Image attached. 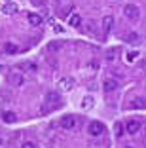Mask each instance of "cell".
<instances>
[{
	"label": "cell",
	"instance_id": "cell-8",
	"mask_svg": "<svg viewBox=\"0 0 146 148\" xmlns=\"http://www.w3.org/2000/svg\"><path fill=\"white\" fill-rule=\"evenodd\" d=\"M74 87V78H70V76H63V78L59 80V89L61 91H70Z\"/></svg>",
	"mask_w": 146,
	"mask_h": 148
},
{
	"label": "cell",
	"instance_id": "cell-17",
	"mask_svg": "<svg viewBox=\"0 0 146 148\" xmlns=\"http://www.w3.org/2000/svg\"><path fill=\"white\" fill-rule=\"evenodd\" d=\"M69 23H70V27H80L82 25V17H80L78 13H70L69 15Z\"/></svg>",
	"mask_w": 146,
	"mask_h": 148
},
{
	"label": "cell",
	"instance_id": "cell-6",
	"mask_svg": "<svg viewBox=\"0 0 146 148\" xmlns=\"http://www.w3.org/2000/svg\"><path fill=\"white\" fill-rule=\"evenodd\" d=\"M141 127H142V123L138 122V120H135V118L125 123V131H127L129 135H137L138 131H141Z\"/></svg>",
	"mask_w": 146,
	"mask_h": 148
},
{
	"label": "cell",
	"instance_id": "cell-15",
	"mask_svg": "<svg viewBox=\"0 0 146 148\" xmlns=\"http://www.w3.org/2000/svg\"><path fill=\"white\" fill-rule=\"evenodd\" d=\"M2 120H4V123H13L17 120V116H15V112H12V110H6V112L2 114Z\"/></svg>",
	"mask_w": 146,
	"mask_h": 148
},
{
	"label": "cell",
	"instance_id": "cell-9",
	"mask_svg": "<svg viewBox=\"0 0 146 148\" xmlns=\"http://www.w3.org/2000/svg\"><path fill=\"white\" fill-rule=\"evenodd\" d=\"M118 86H120V84H118V80H114V78H106L103 82V89L106 93H112V91H116L118 89Z\"/></svg>",
	"mask_w": 146,
	"mask_h": 148
},
{
	"label": "cell",
	"instance_id": "cell-24",
	"mask_svg": "<svg viewBox=\"0 0 146 148\" xmlns=\"http://www.w3.org/2000/svg\"><path fill=\"white\" fill-rule=\"evenodd\" d=\"M21 148H36V144L29 140V143H23V146H21Z\"/></svg>",
	"mask_w": 146,
	"mask_h": 148
},
{
	"label": "cell",
	"instance_id": "cell-20",
	"mask_svg": "<svg viewBox=\"0 0 146 148\" xmlns=\"http://www.w3.org/2000/svg\"><path fill=\"white\" fill-rule=\"evenodd\" d=\"M137 57H138V51H129V53H125V61H127V63H133Z\"/></svg>",
	"mask_w": 146,
	"mask_h": 148
},
{
	"label": "cell",
	"instance_id": "cell-14",
	"mask_svg": "<svg viewBox=\"0 0 146 148\" xmlns=\"http://www.w3.org/2000/svg\"><path fill=\"white\" fill-rule=\"evenodd\" d=\"M27 19H29V23L32 27H38V25H42V15H38V13H29V15H27Z\"/></svg>",
	"mask_w": 146,
	"mask_h": 148
},
{
	"label": "cell",
	"instance_id": "cell-5",
	"mask_svg": "<svg viewBox=\"0 0 146 148\" xmlns=\"http://www.w3.org/2000/svg\"><path fill=\"white\" fill-rule=\"evenodd\" d=\"M8 82L12 84V86H15V87H21L23 84H25V76H23L21 72H10L8 74Z\"/></svg>",
	"mask_w": 146,
	"mask_h": 148
},
{
	"label": "cell",
	"instance_id": "cell-11",
	"mask_svg": "<svg viewBox=\"0 0 146 148\" xmlns=\"http://www.w3.org/2000/svg\"><path fill=\"white\" fill-rule=\"evenodd\" d=\"M19 69H23L25 72H29V74H36L38 66H36V63H32V61H25V63L19 65Z\"/></svg>",
	"mask_w": 146,
	"mask_h": 148
},
{
	"label": "cell",
	"instance_id": "cell-22",
	"mask_svg": "<svg viewBox=\"0 0 146 148\" xmlns=\"http://www.w3.org/2000/svg\"><path fill=\"white\" fill-rule=\"evenodd\" d=\"M114 53H116V49H108V53H106L108 61H114Z\"/></svg>",
	"mask_w": 146,
	"mask_h": 148
},
{
	"label": "cell",
	"instance_id": "cell-16",
	"mask_svg": "<svg viewBox=\"0 0 146 148\" xmlns=\"http://www.w3.org/2000/svg\"><path fill=\"white\" fill-rule=\"evenodd\" d=\"M17 51H19V48H17V46H15L13 42L4 44V53H8V55H15Z\"/></svg>",
	"mask_w": 146,
	"mask_h": 148
},
{
	"label": "cell",
	"instance_id": "cell-19",
	"mask_svg": "<svg viewBox=\"0 0 146 148\" xmlns=\"http://www.w3.org/2000/svg\"><path fill=\"white\" fill-rule=\"evenodd\" d=\"M123 133H125V125L121 122H116V123H114V135H116V137H121Z\"/></svg>",
	"mask_w": 146,
	"mask_h": 148
},
{
	"label": "cell",
	"instance_id": "cell-21",
	"mask_svg": "<svg viewBox=\"0 0 146 148\" xmlns=\"http://www.w3.org/2000/svg\"><path fill=\"white\" fill-rule=\"evenodd\" d=\"M87 69L97 70V69H99V63H97V61H89V63H87Z\"/></svg>",
	"mask_w": 146,
	"mask_h": 148
},
{
	"label": "cell",
	"instance_id": "cell-1",
	"mask_svg": "<svg viewBox=\"0 0 146 148\" xmlns=\"http://www.w3.org/2000/svg\"><path fill=\"white\" fill-rule=\"evenodd\" d=\"M55 106H59V95H57L55 91H47L46 93V103H44L42 110L44 112H49V110H53Z\"/></svg>",
	"mask_w": 146,
	"mask_h": 148
},
{
	"label": "cell",
	"instance_id": "cell-18",
	"mask_svg": "<svg viewBox=\"0 0 146 148\" xmlns=\"http://www.w3.org/2000/svg\"><path fill=\"white\" fill-rule=\"evenodd\" d=\"M125 42H129V44H138L141 42V38H138V34L137 32H129V34H125Z\"/></svg>",
	"mask_w": 146,
	"mask_h": 148
},
{
	"label": "cell",
	"instance_id": "cell-27",
	"mask_svg": "<svg viewBox=\"0 0 146 148\" xmlns=\"http://www.w3.org/2000/svg\"><path fill=\"white\" fill-rule=\"evenodd\" d=\"M123 148H133V146H123Z\"/></svg>",
	"mask_w": 146,
	"mask_h": 148
},
{
	"label": "cell",
	"instance_id": "cell-25",
	"mask_svg": "<svg viewBox=\"0 0 146 148\" xmlns=\"http://www.w3.org/2000/svg\"><path fill=\"white\" fill-rule=\"evenodd\" d=\"M87 32L95 34V23H89V25H87Z\"/></svg>",
	"mask_w": 146,
	"mask_h": 148
},
{
	"label": "cell",
	"instance_id": "cell-7",
	"mask_svg": "<svg viewBox=\"0 0 146 148\" xmlns=\"http://www.w3.org/2000/svg\"><path fill=\"white\" fill-rule=\"evenodd\" d=\"M61 127H63V129H74V127H76V118L72 116V114H66V116H63L61 118Z\"/></svg>",
	"mask_w": 146,
	"mask_h": 148
},
{
	"label": "cell",
	"instance_id": "cell-13",
	"mask_svg": "<svg viewBox=\"0 0 146 148\" xmlns=\"http://www.w3.org/2000/svg\"><path fill=\"white\" fill-rule=\"evenodd\" d=\"M93 105H95L93 97L87 95V97H84V99H82V103H80V108H82V110H91V108H93Z\"/></svg>",
	"mask_w": 146,
	"mask_h": 148
},
{
	"label": "cell",
	"instance_id": "cell-12",
	"mask_svg": "<svg viewBox=\"0 0 146 148\" xmlns=\"http://www.w3.org/2000/svg\"><path fill=\"white\" fill-rule=\"evenodd\" d=\"M15 12H17V4H15V2H6L4 8H2V13H4V15H13Z\"/></svg>",
	"mask_w": 146,
	"mask_h": 148
},
{
	"label": "cell",
	"instance_id": "cell-23",
	"mask_svg": "<svg viewBox=\"0 0 146 148\" xmlns=\"http://www.w3.org/2000/svg\"><path fill=\"white\" fill-rule=\"evenodd\" d=\"M61 46H63L61 42H57V44H55V42H51V44H49V49H59Z\"/></svg>",
	"mask_w": 146,
	"mask_h": 148
},
{
	"label": "cell",
	"instance_id": "cell-3",
	"mask_svg": "<svg viewBox=\"0 0 146 148\" xmlns=\"http://www.w3.org/2000/svg\"><path fill=\"white\" fill-rule=\"evenodd\" d=\"M104 131V125L101 122H97V120H93V122H89V125H87V133H89L91 137H99L103 135Z\"/></svg>",
	"mask_w": 146,
	"mask_h": 148
},
{
	"label": "cell",
	"instance_id": "cell-2",
	"mask_svg": "<svg viewBox=\"0 0 146 148\" xmlns=\"http://www.w3.org/2000/svg\"><path fill=\"white\" fill-rule=\"evenodd\" d=\"M123 15L127 19H131V21H137V19L141 17V10L135 4H127V6H123Z\"/></svg>",
	"mask_w": 146,
	"mask_h": 148
},
{
	"label": "cell",
	"instance_id": "cell-10",
	"mask_svg": "<svg viewBox=\"0 0 146 148\" xmlns=\"http://www.w3.org/2000/svg\"><path fill=\"white\" fill-rule=\"evenodd\" d=\"M142 108H146V99L144 97H137V99H133L129 103V110H142Z\"/></svg>",
	"mask_w": 146,
	"mask_h": 148
},
{
	"label": "cell",
	"instance_id": "cell-4",
	"mask_svg": "<svg viewBox=\"0 0 146 148\" xmlns=\"http://www.w3.org/2000/svg\"><path fill=\"white\" fill-rule=\"evenodd\" d=\"M112 27H114V17L112 15H104L101 19V31H103V36H106L108 32L112 31Z\"/></svg>",
	"mask_w": 146,
	"mask_h": 148
},
{
	"label": "cell",
	"instance_id": "cell-26",
	"mask_svg": "<svg viewBox=\"0 0 146 148\" xmlns=\"http://www.w3.org/2000/svg\"><path fill=\"white\" fill-rule=\"evenodd\" d=\"M63 2H70V0H55V8H61Z\"/></svg>",
	"mask_w": 146,
	"mask_h": 148
}]
</instances>
